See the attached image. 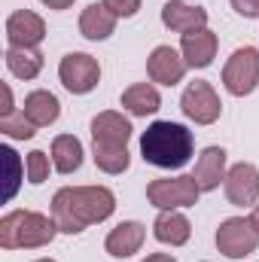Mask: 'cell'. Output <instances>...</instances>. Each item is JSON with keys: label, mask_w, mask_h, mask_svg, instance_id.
Here are the masks:
<instances>
[{"label": "cell", "mask_w": 259, "mask_h": 262, "mask_svg": "<svg viewBox=\"0 0 259 262\" xmlns=\"http://www.w3.org/2000/svg\"><path fill=\"white\" fill-rule=\"evenodd\" d=\"M116 213V195L107 186H61L52 195V220L61 235H82L89 226Z\"/></svg>", "instance_id": "6da1fadb"}, {"label": "cell", "mask_w": 259, "mask_h": 262, "mask_svg": "<svg viewBox=\"0 0 259 262\" xmlns=\"http://www.w3.org/2000/svg\"><path fill=\"white\" fill-rule=\"evenodd\" d=\"M195 152V134L180 122L156 119L140 134V156L146 165L162 171H180Z\"/></svg>", "instance_id": "7a4b0ae2"}, {"label": "cell", "mask_w": 259, "mask_h": 262, "mask_svg": "<svg viewBox=\"0 0 259 262\" xmlns=\"http://www.w3.org/2000/svg\"><path fill=\"white\" fill-rule=\"evenodd\" d=\"M58 235L52 216L40 210H9L0 216V247L3 250H40L49 247Z\"/></svg>", "instance_id": "3957f363"}, {"label": "cell", "mask_w": 259, "mask_h": 262, "mask_svg": "<svg viewBox=\"0 0 259 262\" xmlns=\"http://www.w3.org/2000/svg\"><path fill=\"white\" fill-rule=\"evenodd\" d=\"M201 198V189L192 174H177V177H159L146 183V201L156 210H186L195 207Z\"/></svg>", "instance_id": "277c9868"}, {"label": "cell", "mask_w": 259, "mask_h": 262, "mask_svg": "<svg viewBox=\"0 0 259 262\" xmlns=\"http://www.w3.org/2000/svg\"><path fill=\"white\" fill-rule=\"evenodd\" d=\"M223 89L232 98H247L259 89V49L238 46L223 64Z\"/></svg>", "instance_id": "5b68a950"}, {"label": "cell", "mask_w": 259, "mask_h": 262, "mask_svg": "<svg viewBox=\"0 0 259 262\" xmlns=\"http://www.w3.org/2000/svg\"><path fill=\"white\" fill-rule=\"evenodd\" d=\"M217 250L226 259H244L256 253L259 247V232L253 229L250 216H229L217 226Z\"/></svg>", "instance_id": "8992f818"}, {"label": "cell", "mask_w": 259, "mask_h": 262, "mask_svg": "<svg viewBox=\"0 0 259 262\" xmlns=\"http://www.w3.org/2000/svg\"><path fill=\"white\" fill-rule=\"evenodd\" d=\"M180 110L195 125H213L223 116V101L207 79H195L180 95Z\"/></svg>", "instance_id": "52a82bcc"}, {"label": "cell", "mask_w": 259, "mask_h": 262, "mask_svg": "<svg viewBox=\"0 0 259 262\" xmlns=\"http://www.w3.org/2000/svg\"><path fill=\"white\" fill-rule=\"evenodd\" d=\"M58 79L70 95H89L101 82V64L89 52H67L58 61Z\"/></svg>", "instance_id": "ba28073f"}, {"label": "cell", "mask_w": 259, "mask_h": 262, "mask_svg": "<svg viewBox=\"0 0 259 262\" xmlns=\"http://www.w3.org/2000/svg\"><path fill=\"white\" fill-rule=\"evenodd\" d=\"M186 70H189L186 58H183L180 49H174V46H156V49L146 55V76H149V82H156V85L174 89V85L183 82Z\"/></svg>", "instance_id": "9c48e42d"}, {"label": "cell", "mask_w": 259, "mask_h": 262, "mask_svg": "<svg viewBox=\"0 0 259 262\" xmlns=\"http://www.w3.org/2000/svg\"><path fill=\"white\" fill-rule=\"evenodd\" d=\"M223 192L235 207H253L259 201V168L253 162H238L229 168Z\"/></svg>", "instance_id": "30bf717a"}, {"label": "cell", "mask_w": 259, "mask_h": 262, "mask_svg": "<svg viewBox=\"0 0 259 262\" xmlns=\"http://www.w3.org/2000/svg\"><path fill=\"white\" fill-rule=\"evenodd\" d=\"M6 46H28L37 49L46 40V21L43 15H37L34 9H15L6 15Z\"/></svg>", "instance_id": "8fae6325"}, {"label": "cell", "mask_w": 259, "mask_h": 262, "mask_svg": "<svg viewBox=\"0 0 259 262\" xmlns=\"http://www.w3.org/2000/svg\"><path fill=\"white\" fill-rule=\"evenodd\" d=\"M146 241V226L137 223V220H122L119 226H113L104 238V250L113 256V259H131L134 253H140Z\"/></svg>", "instance_id": "7c38bea8"}, {"label": "cell", "mask_w": 259, "mask_h": 262, "mask_svg": "<svg viewBox=\"0 0 259 262\" xmlns=\"http://www.w3.org/2000/svg\"><path fill=\"white\" fill-rule=\"evenodd\" d=\"M226 174H229V156L223 146H204L201 156L195 159V183L201 192H213L220 189V183H226Z\"/></svg>", "instance_id": "4fadbf2b"}, {"label": "cell", "mask_w": 259, "mask_h": 262, "mask_svg": "<svg viewBox=\"0 0 259 262\" xmlns=\"http://www.w3.org/2000/svg\"><path fill=\"white\" fill-rule=\"evenodd\" d=\"M162 25L174 34H192L198 28H207V9L198 3H186V0H168L162 6Z\"/></svg>", "instance_id": "5bb4252c"}, {"label": "cell", "mask_w": 259, "mask_h": 262, "mask_svg": "<svg viewBox=\"0 0 259 262\" xmlns=\"http://www.w3.org/2000/svg\"><path fill=\"white\" fill-rule=\"evenodd\" d=\"M217 49H220V37L210 28H198L192 34L180 37V55L186 58V64L192 70H204V67L213 64Z\"/></svg>", "instance_id": "9a60e30c"}, {"label": "cell", "mask_w": 259, "mask_h": 262, "mask_svg": "<svg viewBox=\"0 0 259 262\" xmlns=\"http://www.w3.org/2000/svg\"><path fill=\"white\" fill-rule=\"evenodd\" d=\"M131 134V119H125L119 110H104L92 119V143H104V146H128Z\"/></svg>", "instance_id": "2e32d148"}, {"label": "cell", "mask_w": 259, "mask_h": 262, "mask_svg": "<svg viewBox=\"0 0 259 262\" xmlns=\"http://www.w3.org/2000/svg\"><path fill=\"white\" fill-rule=\"evenodd\" d=\"M153 235L159 244L168 247H183L192 238V223L183 210H159L153 220Z\"/></svg>", "instance_id": "e0dca14e"}, {"label": "cell", "mask_w": 259, "mask_h": 262, "mask_svg": "<svg viewBox=\"0 0 259 262\" xmlns=\"http://www.w3.org/2000/svg\"><path fill=\"white\" fill-rule=\"evenodd\" d=\"M21 113L28 116V122L34 128H49L58 122L61 116V101L49 92V89H34L25 95V104H21Z\"/></svg>", "instance_id": "ac0fdd59"}, {"label": "cell", "mask_w": 259, "mask_h": 262, "mask_svg": "<svg viewBox=\"0 0 259 262\" xmlns=\"http://www.w3.org/2000/svg\"><path fill=\"white\" fill-rule=\"evenodd\" d=\"M119 107L128 110L137 119H146V116H156L162 110V95H159L156 82H134V85H128L122 92Z\"/></svg>", "instance_id": "d6986e66"}, {"label": "cell", "mask_w": 259, "mask_h": 262, "mask_svg": "<svg viewBox=\"0 0 259 262\" xmlns=\"http://www.w3.org/2000/svg\"><path fill=\"white\" fill-rule=\"evenodd\" d=\"M116 15L104 6V3H89L82 12H79V34L92 43H101V40H110L116 34Z\"/></svg>", "instance_id": "ffe728a7"}, {"label": "cell", "mask_w": 259, "mask_h": 262, "mask_svg": "<svg viewBox=\"0 0 259 262\" xmlns=\"http://www.w3.org/2000/svg\"><path fill=\"white\" fill-rule=\"evenodd\" d=\"M49 156H52V165L58 174H73L82 168L85 149H82V140L76 134H58L49 146Z\"/></svg>", "instance_id": "44dd1931"}, {"label": "cell", "mask_w": 259, "mask_h": 262, "mask_svg": "<svg viewBox=\"0 0 259 262\" xmlns=\"http://www.w3.org/2000/svg\"><path fill=\"white\" fill-rule=\"evenodd\" d=\"M3 61H6V70H9L15 79L31 82V79H37L40 70H43V52H40V49H28V46H6Z\"/></svg>", "instance_id": "7402d4cb"}, {"label": "cell", "mask_w": 259, "mask_h": 262, "mask_svg": "<svg viewBox=\"0 0 259 262\" xmlns=\"http://www.w3.org/2000/svg\"><path fill=\"white\" fill-rule=\"evenodd\" d=\"M92 159L98 165V171L116 177V174H125L131 165V152L128 146H104V143H92Z\"/></svg>", "instance_id": "603a6c76"}, {"label": "cell", "mask_w": 259, "mask_h": 262, "mask_svg": "<svg viewBox=\"0 0 259 262\" xmlns=\"http://www.w3.org/2000/svg\"><path fill=\"white\" fill-rule=\"evenodd\" d=\"M52 171H55V165H52V156H46L43 149H34V152H28V159H25V174H28V183H31V186H40V183H46Z\"/></svg>", "instance_id": "cb8c5ba5"}, {"label": "cell", "mask_w": 259, "mask_h": 262, "mask_svg": "<svg viewBox=\"0 0 259 262\" xmlns=\"http://www.w3.org/2000/svg\"><path fill=\"white\" fill-rule=\"evenodd\" d=\"M0 131L6 134V137H12V140H31L37 128L28 122V116L21 113V107L15 110V113H9V116H0Z\"/></svg>", "instance_id": "d4e9b609"}, {"label": "cell", "mask_w": 259, "mask_h": 262, "mask_svg": "<svg viewBox=\"0 0 259 262\" xmlns=\"http://www.w3.org/2000/svg\"><path fill=\"white\" fill-rule=\"evenodd\" d=\"M116 18H134L137 12H140V3L143 0H101Z\"/></svg>", "instance_id": "484cf974"}, {"label": "cell", "mask_w": 259, "mask_h": 262, "mask_svg": "<svg viewBox=\"0 0 259 262\" xmlns=\"http://www.w3.org/2000/svg\"><path fill=\"white\" fill-rule=\"evenodd\" d=\"M241 18H259V0H229Z\"/></svg>", "instance_id": "4316f807"}, {"label": "cell", "mask_w": 259, "mask_h": 262, "mask_svg": "<svg viewBox=\"0 0 259 262\" xmlns=\"http://www.w3.org/2000/svg\"><path fill=\"white\" fill-rule=\"evenodd\" d=\"M18 107H15V98H12V85L9 82H3V110H0V116H9V113H15Z\"/></svg>", "instance_id": "83f0119b"}, {"label": "cell", "mask_w": 259, "mask_h": 262, "mask_svg": "<svg viewBox=\"0 0 259 262\" xmlns=\"http://www.w3.org/2000/svg\"><path fill=\"white\" fill-rule=\"evenodd\" d=\"M46 9H55V12H64V9H70L73 6V0H40Z\"/></svg>", "instance_id": "f1b7e54d"}, {"label": "cell", "mask_w": 259, "mask_h": 262, "mask_svg": "<svg viewBox=\"0 0 259 262\" xmlns=\"http://www.w3.org/2000/svg\"><path fill=\"white\" fill-rule=\"evenodd\" d=\"M140 262H177V256H171V253H146Z\"/></svg>", "instance_id": "f546056e"}, {"label": "cell", "mask_w": 259, "mask_h": 262, "mask_svg": "<svg viewBox=\"0 0 259 262\" xmlns=\"http://www.w3.org/2000/svg\"><path fill=\"white\" fill-rule=\"evenodd\" d=\"M250 223H253V229L259 232V201L253 204V210H250Z\"/></svg>", "instance_id": "4dcf8cb0"}, {"label": "cell", "mask_w": 259, "mask_h": 262, "mask_svg": "<svg viewBox=\"0 0 259 262\" xmlns=\"http://www.w3.org/2000/svg\"><path fill=\"white\" fill-rule=\"evenodd\" d=\"M34 262H55V259H49V256H43V259H34Z\"/></svg>", "instance_id": "1f68e13d"}]
</instances>
